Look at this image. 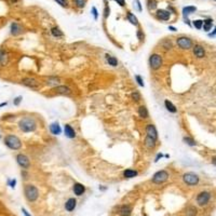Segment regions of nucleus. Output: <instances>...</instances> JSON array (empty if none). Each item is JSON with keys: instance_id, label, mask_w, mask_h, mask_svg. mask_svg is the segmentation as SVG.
<instances>
[{"instance_id": "f257e3e1", "label": "nucleus", "mask_w": 216, "mask_h": 216, "mask_svg": "<svg viewBox=\"0 0 216 216\" xmlns=\"http://www.w3.org/2000/svg\"><path fill=\"white\" fill-rule=\"evenodd\" d=\"M18 126H20V129H21L23 132L28 133V132H32V131L36 130L37 123H36V121L32 119V118L25 117V118H23L22 120L20 121Z\"/></svg>"}, {"instance_id": "f03ea898", "label": "nucleus", "mask_w": 216, "mask_h": 216, "mask_svg": "<svg viewBox=\"0 0 216 216\" xmlns=\"http://www.w3.org/2000/svg\"><path fill=\"white\" fill-rule=\"evenodd\" d=\"M5 144L12 150H18L22 147V142L15 135H7L5 137Z\"/></svg>"}, {"instance_id": "7ed1b4c3", "label": "nucleus", "mask_w": 216, "mask_h": 216, "mask_svg": "<svg viewBox=\"0 0 216 216\" xmlns=\"http://www.w3.org/2000/svg\"><path fill=\"white\" fill-rule=\"evenodd\" d=\"M24 194H25V197L28 201L30 202H34L36 201L38 196H39V192H38V189L34 186V185H26L24 187Z\"/></svg>"}, {"instance_id": "20e7f679", "label": "nucleus", "mask_w": 216, "mask_h": 216, "mask_svg": "<svg viewBox=\"0 0 216 216\" xmlns=\"http://www.w3.org/2000/svg\"><path fill=\"white\" fill-rule=\"evenodd\" d=\"M149 64H150V67L153 69H159L162 65V57L161 55L159 54H153L149 59Z\"/></svg>"}, {"instance_id": "39448f33", "label": "nucleus", "mask_w": 216, "mask_h": 216, "mask_svg": "<svg viewBox=\"0 0 216 216\" xmlns=\"http://www.w3.org/2000/svg\"><path fill=\"white\" fill-rule=\"evenodd\" d=\"M167 178H169V173L167 171H164V170H161V171L157 172L153 175V182L155 184H161L163 182H165Z\"/></svg>"}, {"instance_id": "423d86ee", "label": "nucleus", "mask_w": 216, "mask_h": 216, "mask_svg": "<svg viewBox=\"0 0 216 216\" xmlns=\"http://www.w3.org/2000/svg\"><path fill=\"white\" fill-rule=\"evenodd\" d=\"M183 180L187 185H190V186H194V185H197L199 183V177L198 175H196L194 173H186L183 176Z\"/></svg>"}, {"instance_id": "0eeeda50", "label": "nucleus", "mask_w": 216, "mask_h": 216, "mask_svg": "<svg viewBox=\"0 0 216 216\" xmlns=\"http://www.w3.org/2000/svg\"><path fill=\"white\" fill-rule=\"evenodd\" d=\"M176 42H177V45L183 50H188L190 48H192V41L187 37H180L177 39Z\"/></svg>"}, {"instance_id": "6e6552de", "label": "nucleus", "mask_w": 216, "mask_h": 216, "mask_svg": "<svg viewBox=\"0 0 216 216\" xmlns=\"http://www.w3.org/2000/svg\"><path fill=\"white\" fill-rule=\"evenodd\" d=\"M211 199V194L207 192V191H203V192H200L197 197V203L199 205H205L209 203Z\"/></svg>"}, {"instance_id": "1a4fd4ad", "label": "nucleus", "mask_w": 216, "mask_h": 216, "mask_svg": "<svg viewBox=\"0 0 216 216\" xmlns=\"http://www.w3.org/2000/svg\"><path fill=\"white\" fill-rule=\"evenodd\" d=\"M22 83L24 86H28L30 89H34V90H37V89H40V83L34 79V78H25L22 80Z\"/></svg>"}, {"instance_id": "9d476101", "label": "nucleus", "mask_w": 216, "mask_h": 216, "mask_svg": "<svg viewBox=\"0 0 216 216\" xmlns=\"http://www.w3.org/2000/svg\"><path fill=\"white\" fill-rule=\"evenodd\" d=\"M16 160H18V163L21 165V167H23V169H28V167H30V162H29V159L25 156V155H22V153H20V155H18V157H16Z\"/></svg>"}, {"instance_id": "9b49d317", "label": "nucleus", "mask_w": 216, "mask_h": 216, "mask_svg": "<svg viewBox=\"0 0 216 216\" xmlns=\"http://www.w3.org/2000/svg\"><path fill=\"white\" fill-rule=\"evenodd\" d=\"M146 133H147V136L151 137L153 140H157L158 133L157 130H156V126H153V124H148V126H146Z\"/></svg>"}, {"instance_id": "f8f14e48", "label": "nucleus", "mask_w": 216, "mask_h": 216, "mask_svg": "<svg viewBox=\"0 0 216 216\" xmlns=\"http://www.w3.org/2000/svg\"><path fill=\"white\" fill-rule=\"evenodd\" d=\"M76 205H77L76 199H74V198L68 199L67 201H66V203H65V210L67 212H72L76 209Z\"/></svg>"}, {"instance_id": "ddd939ff", "label": "nucleus", "mask_w": 216, "mask_h": 216, "mask_svg": "<svg viewBox=\"0 0 216 216\" xmlns=\"http://www.w3.org/2000/svg\"><path fill=\"white\" fill-rule=\"evenodd\" d=\"M157 18L159 20H162V21H167L170 18V12L167 10H158Z\"/></svg>"}, {"instance_id": "4468645a", "label": "nucleus", "mask_w": 216, "mask_h": 216, "mask_svg": "<svg viewBox=\"0 0 216 216\" xmlns=\"http://www.w3.org/2000/svg\"><path fill=\"white\" fill-rule=\"evenodd\" d=\"M194 53L197 57L201 59V57H203V56L205 55V51H204V49H203V47L197 45L194 47Z\"/></svg>"}, {"instance_id": "2eb2a0df", "label": "nucleus", "mask_w": 216, "mask_h": 216, "mask_svg": "<svg viewBox=\"0 0 216 216\" xmlns=\"http://www.w3.org/2000/svg\"><path fill=\"white\" fill-rule=\"evenodd\" d=\"M84 191H86V187L82 184L77 183V184L74 185V192L76 196H81V194H83Z\"/></svg>"}, {"instance_id": "dca6fc26", "label": "nucleus", "mask_w": 216, "mask_h": 216, "mask_svg": "<svg viewBox=\"0 0 216 216\" xmlns=\"http://www.w3.org/2000/svg\"><path fill=\"white\" fill-rule=\"evenodd\" d=\"M64 131H65V135H66L67 137H69V138H74V137H76V132H75V130H74V129H72L69 124H65Z\"/></svg>"}, {"instance_id": "f3484780", "label": "nucleus", "mask_w": 216, "mask_h": 216, "mask_svg": "<svg viewBox=\"0 0 216 216\" xmlns=\"http://www.w3.org/2000/svg\"><path fill=\"white\" fill-rule=\"evenodd\" d=\"M8 59H9L8 52L5 50H0V64L5 66L8 63Z\"/></svg>"}, {"instance_id": "a211bd4d", "label": "nucleus", "mask_w": 216, "mask_h": 216, "mask_svg": "<svg viewBox=\"0 0 216 216\" xmlns=\"http://www.w3.org/2000/svg\"><path fill=\"white\" fill-rule=\"evenodd\" d=\"M131 212H132V209H131L129 205H122V207L119 209L118 213L121 216H130Z\"/></svg>"}, {"instance_id": "6ab92c4d", "label": "nucleus", "mask_w": 216, "mask_h": 216, "mask_svg": "<svg viewBox=\"0 0 216 216\" xmlns=\"http://www.w3.org/2000/svg\"><path fill=\"white\" fill-rule=\"evenodd\" d=\"M21 32H22V27L20 26L18 23H12L11 24V34L13 36H16Z\"/></svg>"}, {"instance_id": "aec40b11", "label": "nucleus", "mask_w": 216, "mask_h": 216, "mask_svg": "<svg viewBox=\"0 0 216 216\" xmlns=\"http://www.w3.org/2000/svg\"><path fill=\"white\" fill-rule=\"evenodd\" d=\"M55 91L59 94H70V89L65 86H61L55 88Z\"/></svg>"}, {"instance_id": "412c9836", "label": "nucleus", "mask_w": 216, "mask_h": 216, "mask_svg": "<svg viewBox=\"0 0 216 216\" xmlns=\"http://www.w3.org/2000/svg\"><path fill=\"white\" fill-rule=\"evenodd\" d=\"M145 145L148 147V148H155L156 147V140H153L151 137H149V136H147L146 138H145Z\"/></svg>"}, {"instance_id": "4be33fe9", "label": "nucleus", "mask_w": 216, "mask_h": 216, "mask_svg": "<svg viewBox=\"0 0 216 216\" xmlns=\"http://www.w3.org/2000/svg\"><path fill=\"white\" fill-rule=\"evenodd\" d=\"M51 132H52V134L54 135H59L61 134V132H62V130H61V128H59V123H53V124H51Z\"/></svg>"}, {"instance_id": "5701e85b", "label": "nucleus", "mask_w": 216, "mask_h": 216, "mask_svg": "<svg viewBox=\"0 0 216 216\" xmlns=\"http://www.w3.org/2000/svg\"><path fill=\"white\" fill-rule=\"evenodd\" d=\"M137 175V172L134 171V170H126V171L123 172V176L124 177H126V178H132V177H135V176Z\"/></svg>"}, {"instance_id": "b1692460", "label": "nucleus", "mask_w": 216, "mask_h": 216, "mask_svg": "<svg viewBox=\"0 0 216 216\" xmlns=\"http://www.w3.org/2000/svg\"><path fill=\"white\" fill-rule=\"evenodd\" d=\"M164 104H165V107H167V109L169 110V111H170V113H175L176 111H177V109H176V107L174 106V105H173V104L171 103V102H170V101H167H167L164 102Z\"/></svg>"}, {"instance_id": "393cba45", "label": "nucleus", "mask_w": 216, "mask_h": 216, "mask_svg": "<svg viewBox=\"0 0 216 216\" xmlns=\"http://www.w3.org/2000/svg\"><path fill=\"white\" fill-rule=\"evenodd\" d=\"M138 115L142 118H148V110L145 106H140L138 108Z\"/></svg>"}, {"instance_id": "a878e982", "label": "nucleus", "mask_w": 216, "mask_h": 216, "mask_svg": "<svg viewBox=\"0 0 216 216\" xmlns=\"http://www.w3.org/2000/svg\"><path fill=\"white\" fill-rule=\"evenodd\" d=\"M106 59H107V62H108V64L109 65H111V66H117L118 65V61H117V59H115L113 56H110V55H106Z\"/></svg>"}, {"instance_id": "bb28decb", "label": "nucleus", "mask_w": 216, "mask_h": 216, "mask_svg": "<svg viewBox=\"0 0 216 216\" xmlns=\"http://www.w3.org/2000/svg\"><path fill=\"white\" fill-rule=\"evenodd\" d=\"M51 32H52V35H53L54 37H62L63 36V32L59 30V28H57V27H53L52 29H51Z\"/></svg>"}, {"instance_id": "cd10ccee", "label": "nucleus", "mask_w": 216, "mask_h": 216, "mask_svg": "<svg viewBox=\"0 0 216 216\" xmlns=\"http://www.w3.org/2000/svg\"><path fill=\"white\" fill-rule=\"evenodd\" d=\"M212 20H207V21H204L203 22V28H204V30H210L212 27Z\"/></svg>"}, {"instance_id": "c85d7f7f", "label": "nucleus", "mask_w": 216, "mask_h": 216, "mask_svg": "<svg viewBox=\"0 0 216 216\" xmlns=\"http://www.w3.org/2000/svg\"><path fill=\"white\" fill-rule=\"evenodd\" d=\"M194 11H196L194 7H187V8H184V10H183L185 16H188L189 14H190V12H194Z\"/></svg>"}, {"instance_id": "c756f323", "label": "nucleus", "mask_w": 216, "mask_h": 216, "mask_svg": "<svg viewBox=\"0 0 216 216\" xmlns=\"http://www.w3.org/2000/svg\"><path fill=\"white\" fill-rule=\"evenodd\" d=\"M128 18H129V21H130L132 24H134V25H138V22H137V18H135L134 15L132 13H129L128 14Z\"/></svg>"}, {"instance_id": "7c9ffc66", "label": "nucleus", "mask_w": 216, "mask_h": 216, "mask_svg": "<svg viewBox=\"0 0 216 216\" xmlns=\"http://www.w3.org/2000/svg\"><path fill=\"white\" fill-rule=\"evenodd\" d=\"M184 142L186 144H188L189 146H194L196 145V142L192 138H190V137H184Z\"/></svg>"}, {"instance_id": "2f4dec72", "label": "nucleus", "mask_w": 216, "mask_h": 216, "mask_svg": "<svg viewBox=\"0 0 216 216\" xmlns=\"http://www.w3.org/2000/svg\"><path fill=\"white\" fill-rule=\"evenodd\" d=\"M194 25L196 28H198V29H200L201 27H202L203 25V21H200V20H197V21H194Z\"/></svg>"}, {"instance_id": "473e14b6", "label": "nucleus", "mask_w": 216, "mask_h": 216, "mask_svg": "<svg viewBox=\"0 0 216 216\" xmlns=\"http://www.w3.org/2000/svg\"><path fill=\"white\" fill-rule=\"evenodd\" d=\"M75 1H76V5L79 8H83L86 5V0H75Z\"/></svg>"}, {"instance_id": "72a5a7b5", "label": "nucleus", "mask_w": 216, "mask_h": 216, "mask_svg": "<svg viewBox=\"0 0 216 216\" xmlns=\"http://www.w3.org/2000/svg\"><path fill=\"white\" fill-rule=\"evenodd\" d=\"M197 214V210L194 209V207H190L188 210V212H187V215H189V216H194V215H196Z\"/></svg>"}, {"instance_id": "f704fd0d", "label": "nucleus", "mask_w": 216, "mask_h": 216, "mask_svg": "<svg viewBox=\"0 0 216 216\" xmlns=\"http://www.w3.org/2000/svg\"><path fill=\"white\" fill-rule=\"evenodd\" d=\"M156 1L155 0H149V2H148V8L149 10H153L155 8H156Z\"/></svg>"}, {"instance_id": "c9c22d12", "label": "nucleus", "mask_w": 216, "mask_h": 216, "mask_svg": "<svg viewBox=\"0 0 216 216\" xmlns=\"http://www.w3.org/2000/svg\"><path fill=\"white\" fill-rule=\"evenodd\" d=\"M135 79H136L137 83H138L140 86H144V82H143V79L140 78V76H136V77H135Z\"/></svg>"}, {"instance_id": "e433bc0d", "label": "nucleus", "mask_w": 216, "mask_h": 216, "mask_svg": "<svg viewBox=\"0 0 216 216\" xmlns=\"http://www.w3.org/2000/svg\"><path fill=\"white\" fill-rule=\"evenodd\" d=\"M56 2H59L62 7H67V1L66 0H55Z\"/></svg>"}, {"instance_id": "4c0bfd02", "label": "nucleus", "mask_w": 216, "mask_h": 216, "mask_svg": "<svg viewBox=\"0 0 216 216\" xmlns=\"http://www.w3.org/2000/svg\"><path fill=\"white\" fill-rule=\"evenodd\" d=\"M132 97H133L135 101H140V95L138 94L137 92H134V93H133V95H132Z\"/></svg>"}, {"instance_id": "58836bf2", "label": "nucleus", "mask_w": 216, "mask_h": 216, "mask_svg": "<svg viewBox=\"0 0 216 216\" xmlns=\"http://www.w3.org/2000/svg\"><path fill=\"white\" fill-rule=\"evenodd\" d=\"M22 99H22V96H18L16 99H14V102H13L14 105H18V104L22 102Z\"/></svg>"}, {"instance_id": "ea45409f", "label": "nucleus", "mask_w": 216, "mask_h": 216, "mask_svg": "<svg viewBox=\"0 0 216 216\" xmlns=\"http://www.w3.org/2000/svg\"><path fill=\"white\" fill-rule=\"evenodd\" d=\"M137 37H138L140 40H143V39H144V34L142 32L140 29H138V32H137Z\"/></svg>"}, {"instance_id": "a19ab883", "label": "nucleus", "mask_w": 216, "mask_h": 216, "mask_svg": "<svg viewBox=\"0 0 216 216\" xmlns=\"http://www.w3.org/2000/svg\"><path fill=\"white\" fill-rule=\"evenodd\" d=\"M116 1H117L121 7H124V5H126V1H124V0H116Z\"/></svg>"}, {"instance_id": "79ce46f5", "label": "nucleus", "mask_w": 216, "mask_h": 216, "mask_svg": "<svg viewBox=\"0 0 216 216\" xmlns=\"http://www.w3.org/2000/svg\"><path fill=\"white\" fill-rule=\"evenodd\" d=\"M15 184H16V180H13L12 182H11V183H10V186H11L12 188H14V187H15Z\"/></svg>"}, {"instance_id": "37998d69", "label": "nucleus", "mask_w": 216, "mask_h": 216, "mask_svg": "<svg viewBox=\"0 0 216 216\" xmlns=\"http://www.w3.org/2000/svg\"><path fill=\"white\" fill-rule=\"evenodd\" d=\"M108 13H109V8L106 7V9H105V18H107L108 16Z\"/></svg>"}, {"instance_id": "c03bdc74", "label": "nucleus", "mask_w": 216, "mask_h": 216, "mask_svg": "<svg viewBox=\"0 0 216 216\" xmlns=\"http://www.w3.org/2000/svg\"><path fill=\"white\" fill-rule=\"evenodd\" d=\"M93 14H94V18H97V11H96L95 8H93Z\"/></svg>"}, {"instance_id": "a18cd8bd", "label": "nucleus", "mask_w": 216, "mask_h": 216, "mask_svg": "<svg viewBox=\"0 0 216 216\" xmlns=\"http://www.w3.org/2000/svg\"><path fill=\"white\" fill-rule=\"evenodd\" d=\"M23 213H24V215H25V216H30L28 213H27V211L25 210V209H23Z\"/></svg>"}, {"instance_id": "49530a36", "label": "nucleus", "mask_w": 216, "mask_h": 216, "mask_svg": "<svg viewBox=\"0 0 216 216\" xmlns=\"http://www.w3.org/2000/svg\"><path fill=\"white\" fill-rule=\"evenodd\" d=\"M22 175L24 176V178H25V180H26V178H27V173H25V172L23 171V172H22Z\"/></svg>"}, {"instance_id": "de8ad7c7", "label": "nucleus", "mask_w": 216, "mask_h": 216, "mask_svg": "<svg viewBox=\"0 0 216 216\" xmlns=\"http://www.w3.org/2000/svg\"><path fill=\"white\" fill-rule=\"evenodd\" d=\"M170 29H171L172 32H175L176 30V28H174V27H172V26H170Z\"/></svg>"}, {"instance_id": "09e8293b", "label": "nucleus", "mask_w": 216, "mask_h": 216, "mask_svg": "<svg viewBox=\"0 0 216 216\" xmlns=\"http://www.w3.org/2000/svg\"><path fill=\"white\" fill-rule=\"evenodd\" d=\"M16 1H18V0H11V2H13V3H15Z\"/></svg>"}]
</instances>
